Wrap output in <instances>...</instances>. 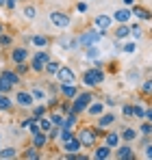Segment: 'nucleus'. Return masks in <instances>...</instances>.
<instances>
[{
    "label": "nucleus",
    "mask_w": 152,
    "mask_h": 160,
    "mask_svg": "<svg viewBox=\"0 0 152 160\" xmlns=\"http://www.w3.org/2000/svg\"><path fill=\"white\" fill-rule=\"evenodd\" d=\"M104 82V72H102V67H91V69H87L85 74H83V84L85 87H98Z\"/></svg>",
    "instance_id": "f257e3e1"
},
{
    "label": "nucleus",
    "mask_w": 152,
    "mask_h": 160,
    "mask_svg": "<svg viewBox=\"0 0 152 160\" xmlns=\"http://www.w3.org/2000/svg\"><path fill=\"white\" fill-rule=\"evenodd\" d=\"M98 56H100V50H98L96 46L87 48V58H98Z\"/></svg>",
    "instance_id": "58836bf2"
},
{
    "label": "nucleus",
    "mask_w": 152,
    "mask_h": 160,
    "mask_svg": "<svg viewBox=\"0 0 152 160\" xmlns=\"http://www.w3.org/2000/svg\"><path fill=\"white\" fill-rule=\"evenodd\" d=\"M76 136L80 138L83 147H91V145L96 143V138H98V134H96V128H83L80 132L76 134Z\"/></svg>",
    "instance_id": "39448f33"
},
{
    "label": "nucleus",
    "mask_w": 152,
    "mask_h": 160,
    "mask_svg": "<svg viewBox=\"0 0 152 160\" xmlns=\"http://www.w3.org/2000/svg\"><path fill=\"white\" fill-rule=\"evenodd\" d=\"M91 102H94V95H91L89 91H87V93H78L74 100H72V110L80 115V112H85V110L89 108Z\"/></svg>",
    "instance_id": "7ed1b4c3"
},
{
    "label": "nucleus",
    "mask_w": 152,
    "mask_h": 160,
    "mask_svg": "<svg viewBox=\"0 0 152 160\" xmlns=\"http://www.w3.org/2000/svg\"><path fill=\"white\" fill-rule=\"evenodd\" d=\"M37 121H39V128H41L44 132H48V130L52 128V121H50V117H41V119H37Z\"/></svg>",
    "instance_id": "c756f323"
},
{
    "label": "nucleus",
    "mask_w": 152,
    "mask_h": 160,
    "mask_svg": "<svg viewBox=\"0 0 152 160\" xmlns=\"http://www.w3.org/2000/svg\"><path fill=\"white\" fill-rule=\"evenodd\" d=\"M130 32H133V37H135V39H141V30H139L137 24H133V26H130Z\"/></svg>",
    "instance_id": "37998d69"
},
{
    "label": "nucleus",
    "mask_w": 152,
    "mask_h": 160,
    "mask_svg": "<svg viewBox=\"0 0 152 160\" xmlns=\"http://www.w3.org/2000/svg\"><path fill=\"white\" fill-rule=\"evenodd\" d=\"M130 15H133V11H128V9H120V11L113 13V20L120 22V24H126L128 20H130Z\"/></svg>",
    "instance_id": "f3484780"
},
{
    "label": "nucleus",
    "mask_w": 152,
    "mask_h": 160,
    "mask_svg": "<svg viewBox=\"0 0 152 160\" xmlns=\"http://www.w3.org/2000/svg\"><path fill=\"white\" fill-rule=\"evenodd\" d=\"M122 115H124L126 119H130V117H135V108L130 106V104H124V106H122Z\"/></svg>",
    "instance_id": "473e14b6"
},
{
    "label": "nucleus",
    "mask_w": 152,
    "mask_h": 160,
    "mask_svg": "<svg viewBox=\"0 0 152 160\" xmlns=\"http://www.w3.org/2000/svg\"><path fill=\"white\" fill-rule=\"evenodd\" d=\"M11 43H13V37H11V35H4V32H2V35H0V48H2V46H4V48H9Z\"/></svg>",
    "instance_id": "2f4dec72"
},
{
    "label": "nucleus",
    "mask_w": 152,
    "mask_h": 160,
    "mask_svg": "<svg viewBox=\"0 0 152 160\" xmlns=\"http://www.w3.org/2000/svg\"><path fill=\"white\" fill-rule=\"evenodd\" d=\"M2 32H4V26H2V24H0V35H2Z\"/></svg>",
    "instance_id": "864d4df0"
},
{
    "label": "nucleus",
    "mask_w": 152,
    "mask_h": 160,
    "mask_svg": "<svg viewBox=\"0 0 152 160\" xmlns=\"http://www.w3.org/2000/svg\"><path fill=\"white\" fill-rule=\"evenodd\" d=\"M128 35H130V26H126V24H122V26L115 30V37L117 39H126Z\"/></svg>",
    "instance_id": "cd10ccee"
},
{
    "label": "nucleus",
    "mask_w": 152,
    "mask_h": 160,
    "mask_svg": "<svg viewBox=\"0 0 152 160\" xmlns=\"http://www.w3.org/2000/svg\"><path fill=\"white\" fill-rule=\"evenodd\" d=\"M120 134H122V138H124V141H133V138L137 136V130H133V128H126L124 132H120Z\"/></svg>",
    "instance_id": "7c9ffc66"
},
{
    "label": "nucleus",
    "mask_w": 152,
    "mask_h": 160,
    "mask_svg": "<svg viewBox=\"0 0 152 160\" xmlns=\"http://www.w3.org/2000/svg\"><path fill=\"white\" fill-rule=\"evenodd\" d=\"M113 121H115V115L106 112V115H100V119H98V126H100V128H109V126H113Z\"/></svg>",
    "instance_id": "4be33fe9"
},
{
    "label": "nucleus",
    "mask_w": 152,
    "mask_h": 160,
    "mask_svg": "<svg viewBox=\"0 0 152 160\" xmlns=\"http://www.w3.org/2000/svg\"><path fill=\"white\" fill-rule=\"evenodd\" d=\"M52 121V126H63V119H65V115L63 112H52V115H48Z\"/></svg>",
    "instance_id": "c85d7f7f"
},
{
    "label": "nucleus",
    "mask_w": 152,
    "mask_h": 160,
    "mask_svg": "<svg viewBox=\"0 0 152 160\" xmlns=\"http://www.w3.org/2000/svg\"><path fill=\"white\" fill-rule=\"evenodd\" d=\"M94 24H96V28L100 30L102 35H106V30H109L111 24H113V18H111V15H98Z\"/></svg>",
    "instance_id": "9d476101"
},
{
    "label": "nucleus",
    "mask_w": 152,
    "mask_h": 160,
    "mask_svg": "<svg viewBox=\"0 0 152 160\" xmlns=\"http://www.w3.org/2000/svg\"><path fill=\"white\" fill-rule=\"evenodd\" d=\"M0 7H7V0H0Z\"/></svg>",
    "instance_id": "603ef678"
},
{
    "label": "nucleus",
    "mask_w": 152,
    "mask_h": 160,
    "mask_svg": "<svg viewBox=\"0 0 152 160\" xmlns=\"http://www.w3.org/2000/svg\"><path fill=\"white\" fill-rule=\"evenodd\" d=\"M141 134H152V121H148V123H141Z\"/></svg>",
    "instance_id": "79ce46f5"
},
{
    "label": "nucleus",
    "mask_w": 152,
    "mask_h": 160,
    "mask_svg": "<svg viewBox=\"0 0 152 160\" xmlns=\"http://www.w3.org/2000/svg\"><path fill=\"white\" fill-rule=\"evenodd\" d=\"M76 9H78L80 13H85V11H87V4H85V2H78V7H76Z\"/></svg>",
    "instance_id": "49530a36"
},
{
    "label": "nucleus",
    "mask_w": 152,
    "mask_h": 160,
    "mask_svg": "<svg viewBox=\"0 0 152 160\" xmlns=\"http://www.w3.org/2000/svg\"><path fill=\"white\" fill-rule=\"evenodd\" d=\"M111 149H113V147L104 143V145H100V147L94 152V158H96V160H106V158H111Z\"/></svg>",
    "instance_id": "2eb2a0df"
},
{
    "label": "nucleus",
    "mask_w": 152,
    "mask_h": 160,
    "mask_svg": "<svg viewBox=\"0 0 152 160\" xmlns=\"http://www.w3.org/2000/svg\"><path fill=\"white\" fill-rule=\"evenodd\" d=\"M146 119H148V121H152V108H150V110H146Z\"/></svg>",
    "instance_id": "8fccbe9b"
},
{
    "label": "nucleus",
    "mask_w": 152,
    "mask_h": 160,
    "mask_svg": "<svg viewBox=\"0 0 152 160\" xmlns=\"http://www.w3.org/2000/svg\"><path fill=\"white\" fill-rule=\"evenodd\" d=\"M33 121H35V117H26L24 121L20 123V128H22V130H26V128H30V123H33Z\"/></svg>",
    "instance_id": "c03bdc74"
},
{
    "label": "nucleus",
    "mask_w": 152,
    "mask_h": 160,
    "mask_svg": "<svg viewBox=\"0 0 152 160\" xmlns=\"http://www.w3.org/2000/svg\"><path fill=\"white\" fill-rule=\"evenodd\" d=\"M124 50H126L128 54H130V52H135V43H126V46H124Z\"/></svg>",
    "instance_id": "a18cd8bd"
},
{
    "label": "nucleus",
    "mask_w": 152,
    "mask_h": 160,
    "mask_svg": "<svg viewBox=\"0 0 152 160\" xmlns=\"http://www.w3.org/2000/svg\"><path fill=\"white\" fill-rule=\"evenodd\" d=\"M102 35L100 30L96 28V30H85L80 37H78V43H80V48H91V46H98L102 41Z\"/></svg>",
    "instance_id": "f03ea898"
},
{
    "label": "nucleus",
    "mask_w": 152,
    "mask_h": 160,
    "mask_svg": "<svg viewBox=\"0 0 152 160\" xmlns=\"http://www.w3.org/2000/svg\"><path fill=\"white\" fill-rule=\"evenodd\" d=\"M24 158H28V160H37V158H41V154H39V147L30 145V147H28V149L24 152Z\"/></svg>",
    "instance_id": "393cba45"
},
{
    "label": "nucleus",
    "mask_w": 152,
    "mask_h": 160,
    "mask_svg": "<svg viewBox=\"0 0 152 160\" xmlns=\"http://www.w3.org/2000/svg\"><path fill=\"white\" fill-rule=\"evenodd\" d=\"M70 15L68 13H63V11H52L50 13V24H54L57 28H68L70 26Z\"/></svg>",
    "instance_id": "423d86ee"
},
{
    "label": "nucleus",
    "mask_w": 152,
    "mask_h": 160,
    "mask_svg": "<svg viewBox=\"0 0 152 160\" xmlns=\"http://www.w3.org/2000/svg\"><path fill=\"white\" fill-rule=\"evenodd\" d=\"M11 89H13V84H11V82H7V80L0 78V93H9Z\"/></svg>",
    "instance_id": "c9c22d12"
},
{
    "label": "nucleus",
    "mask_w": 152,
    "mask_h": 160,
    "mask_svg": "<svg viewBox=\"0 0 152 160\" xmlns=\"http://www.w3.org/2000/svg\"><path fill=\"white\" fill-rule=\"evenodd\" d=\"M115 158H120V160H133V158H135V154H133V149H130L128 145H120V147H117V152H115Z\"/></svg>",
    "instance_id": "dca6fc26"
},
{
    "label": "nucleus",
    "mask_w": 152,
    "mask_h": 160,
    "mask_svg": "<svg viewBox=\"0 0 152 160\" xmlns=\"http://www.w3.org/2000/svg\"><path fill=\"white\" fill-rule=\"evenodd\" d=\"M59 69H61V63H59V61H48V63H46V74H50V76H57V72H59Z\"/></svg>",
    "instance_id": "b1692460"
},
{
    "label": "nucleus",
    "mask_w": 152,
    "mask_h": 160,
    "mask_svg": "<svg viewBox=\"0 0 152 160\" xmlns=\"http://www.w3.org/2000/svg\"><path fill=\"white\" fill-rule=\"evenodd\" d=\"M46 112H48V104L39 102L37 106H33V115H30V117H35V119H41V117H46Z\"/></svg>",
    "instance_id": "aec40b11"
},
{
    "label": "nucleus",
    "mask_w": 152,
    "mask_h": 160,
    "mask_svg": "<svg viewBox=\"0 0 152 160\" xmlns=\"http://www.w3.org/2000/svg\"><path fill=\"white\" fill-rule=\"evenodd\" d=\"M57 80H59V82H76L74 69L68 67V65H61V69L57 72Z\"/></svg>",
    "instance_id": "1a4fd4ad"
},
{
    "label": "nucleus",
    "mask_w": 152,
    "mask_h": 160,
    "mask_svg": "<svg viewBox=\"0 0 152 160\" xmlns=\"http://www.w3.org/2000/svg\"><path fill=\"white\" fill-rule=\"evenodd\" d=\"M146 156L152 160V145H148V147H146Z\"/></svg>",
    "instance_id": "09e8293b"
},
{
    "label": "nucleus",
    "mask_w": 152,
    "mask_h": 160,
    "mask_svg": "<svg viewBox=\"0 0 152 160\" xmlns=\"http://www.w3.org/2000/svg\"><path fill=\"white\" fill-rule=\"evenodd\" d=\"M59 134H61V126H52L48 130V138H59Z\"/></svg>",
    "instance_id": "e433bc0d"
},
{
    "label": "nucleus",
    "mask_w": 152,
    "mask_h": 160,
    "mask_svg": "<svg viewBox=\"0 0 152 160\" xmlns=\"http://www.w3.org/2000/svg\"><path fill=\"white\" fill-rule=\"evenodd\" d=\"M135 117H137V119H144V117H146V108L144 106H139V104H135Z\"/></svg>",
    "instance_id": "4c0bfd02"
},
{
    "label": "nucleus",
    "mask_w": 152,
    "mask_h": 160,
    "mask_svg": "<svg viewBox=\"0 0 152 160\" xmlns=\"http://www.w3.org/2000/svg\"><path fill=\"white\" fill-rule=\"evenodd\" d=\"M18 156V149L15 147H4L0 149V158H15Z\"/></svg>",
    "instance_id": "bb28decb"
},
{
    "label": "nucleus",
    "mask_w": 152,
    "mask_h": 160,
    "mask_svg": "<svg viewBox=\"0 0 152 160\" xmlns=\"http://www.w3.org/2000/svg\"><path fill=\"white\" fill-rule=\"evenodd\" d=\"M141 93H144V95H152V80H146V82L141 84Z\"/></svg>",
    "instance_id": "f704fd0d"
},
{
    "label": "nucleus",
    "mask_w": 152,
    "mask_h": 160,
    "mask_svg": "<svg viewBox=\"0 0 152 160\" xmlns=\"http://www.w3.org/2000/svg\"><path fill=\"white\" fill-rule=\"evenodd\" d=\"M122 2H124V4H133L135 0H122Z\"/></svg>",
    "instance_id": "3c124183"
},
{
    "label": "nucleus",
    "mask_w": 152,
    "mask_h": 160,
    "mask_svg": "<svg viewBox=\"0 0 152 160\" xmlns=\"http://www.w3.org/2000/svg\"><path fill=\"white\" fill-rule=\"evenodd\" d=\"M46 143H48V132H44V130L33 132V145H35V147L44 149V147H46Z\"/></svg>",
    "instance_id": "ddd939ff"
},
{
    "label": "nucleus",
    "mask_w": 152,
    "mask_h": 160,
    "mask_svg": "<svg viewBox=\"0 0 152 160\" xmlns=\"http://www.w3.org/2000/svg\"><path fill=\"white\" fill-rule=\"evenodd\" d=\"M0 78L7 80V82H11L13 87H18V84H20V74H18V72H13V69H2V72H0Z\"/></svg>",
    "instance_id": "f8f14e48"
},
{
    "label": "nucleus",
    "mask_w": 152,
    "mask_h": 160,
    "mask_svg": "<svg viewBox=\"0 0 152 160\" xmlns=\"http://www.w3.org/2000/svg\"><path fill=\"white\" fill-rule=\"evenodd\" d=\"M24 15L28 18V20H33V18L37 15V9H35V7H26V9H24Z\"/></svg>",
    "instance_id": "a19ab883"
},
{
    "label": "nucleus",
    "mask_w": 152,
    "mask_h": 160,
    "mask_svg": "<svg viewBox=\"0 0 152 160\" xmlns=\"http://www.w3.org/2000/svg\"><path fill=\"white\" fill-rule=\"evenodd\" d=\"M26 58H28V50L26 48H13L11 50V61L18 65V63H26Z\"/></svg>",
    "instance_id": "9b49d317"
},
{
    "label": "nucleus",
    "mask_w": 152,
    "mask_h": 160,
    "mask_svg": "<svg viewBox=\"0 0 152 160\" xmlns=\"http://www.w3.org/2000/svg\"><path fill=\"white\" fill-rule=\"evenodd\" d=\"M15 104L22 108H33L35 106V98H33L30 91H18L15 93Z\"/></svg>",
    "instance_id": "0eeeda50"
},
{
    "label": "nucleus",
    "mask_w": 152,
    "mask_h": 160,
    "mask_svg": "<svg viewBox=\"0 0 152 160\" xmlns=\"http://www.w3.org/2000/svg\"><path fill=\"white\" fill-rule=\"evenodd\" d=\"M50 61V54L46 52V50H39V52L35 54L33 58H30V69L33 72H46V63Z\"/></svg>",
    "instance_id": "20e7f679"
},
{
    "label": "nucleus",
    "mask_w": 152,
    "mask_h": 160,
    "mask_svg": "<svg viewBox=\"0 0 152 160\" xmlns=\"http://www.w3.org/2000/svg\"><path fill=\"white\" fill-rule=\"evenodd\" d=\"M30 43L37 46V48H46V46H48V37H46V35H33V37H30Z\"/></svg>",
    "instance_id": "5701e85b"
},
{
    "label": "nucleus",
    "mask_w": 152,
    "mask_h": 160,
    "mask_svg": "<svg viewBox=\"0 0 152 160\" xmlns=\"http://www.w3.org/2000/svg\"><path fill=\"white\" fill-rule=\"evenodd\" d=\"M30 93H33V98H35V102H37V104H39V102H44V100H48L46 89H44V87H39V84H35V87L30 89Z\"/></svg>",
    "instance_id": "a211bd4d"
},
{
    "label": "nucleus",
    "mask_w": 152,
    "mask_h": 160,
    "mask_svg": "<svg viewBox=\"0 0 152 160\" xmlns=\"http://www.w3.org/2000/svg\"><path fill=\"white\" fill-rule=\"evenodd\" d=\"M102 112H104V106H102L100 102H91L89 108H87V115H89V117H100Z\"/></svg>",
    "instance_id": "6ab92c4d"
},
{
    "label": "nucleus",
    "mask_w": 152,
    "mask_h": 160,
    "mask_svg": "<svg viewBox=\"0 0 152 160\" xmlns=\"http://www.w3.org/2000/svg\"><path fill=\"white\" fill-rule=\"evenodd\" d=\"M120 136H122L120 132H109L104 136V143L111 145V147H117V145H120Z\"/></svg>",
    "instance_id": "412c9836"
},
{
    "label": "nucleus",
    "mask_w": 152,
    "mask_h": 160,
    "mask_svg": "<svg viewBox=\"0 0 152 160\" xmlns=\"http://www.w3.org/2000/svg\"><path fill=\"white\" fill-rule=\"evenodd\" d=\"M72 136H74V130H65V128H61V134H59V138H61L63 143H65V141H70Z\"/></svg>",
    "instance_id": "72a5a7b5"
},
{
    "label": "nucleus",
    "mask_w": 152,
    "mask_h": 160,
    "mask_svg": "<svg viewBox=\"0 0 152 160\" xmlns=\"http://www.w3.org/2000/svg\"><path fill=\"white\" fill-rule=\"evenodd\" d=\"M59 91H61V95H63L65 100H74L76 95H78L76 82H59Z\"/></svg>",
    "instance_id": "6e6552de"
},
{
    "label": "nucleus",
    "mask_w": 152,
    "mask_h": 160,
    "mask_svg": "<svg viewBox=\"0 0 152 160\" xmlns=\"http://www.w3.org/2000/svg\"><path fill=\"white\" fill-rule=\"evenodd\" d=\"M133 15H137L139 20H152V13L146 11V9H141V7H135L133 9Z\"/></svg>",
    "instance_id": "a878e982"
},
{
    "label": "nucleus",
    "mask_w": 152,
    "mask_h": 160,
    "mask_svg": "<svg viewBox=\"0 0 152 160\" xmlns=\"http://www.w3.org/2000/svg\"><path fill=\"white\" fill-rule=\"evenodd\" d=\"M80 147H83V143H80V138H78L76 134L70 138V141H65V143H63V149H65V152H72V154H76Z\"/></svg>",
    "instance_id": "4468645a"
},
{
    "label": "nucleus",
    "mask_w": 152,
    "mask_h": 160,
    "mask_svg": "<svg viewBox=\"0 0 152 160\" xmlns=\"http://www.w3.org/2000/svg\"><path fill=\"white\" fill-rule=\"evenodd\" d=\"M15 4H18V0H7V9H15Z\"/></svg>",
    "instance_id": "de8ad7c7"
},
{
    "label": "nucleus",
    "mask_w": 152,
    "mask_h": 160,
    "mask_svg": "<svg viewBox=\"0 0 152 160\" xmlns=\"http://www.w3.org/2000/svg\"><path fill=\"white\" fill-rule=\"evenodd\" d=\"M28 69H30V67H28L26 63H18V65H15V72H18L20 76H24V74L28 72Z\"/></svg>",
    "instance_id": "ea45409f"
}]
</instances>
